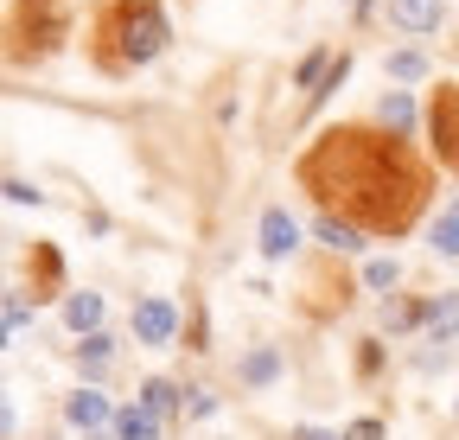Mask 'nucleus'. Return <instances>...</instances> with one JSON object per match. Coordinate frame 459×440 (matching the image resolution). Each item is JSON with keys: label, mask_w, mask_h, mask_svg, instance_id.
<instances>
[{"label": "nucleus", "mask_w": 459, "mask_h": 440, "mask_svg": "<svg viewBox=\"0 0 459 440\" xmlns=\"http://www.w3.org/2000/svg\"><path fill=\"white\" fill-rule=\"evenodd\" d=\"M294 185L319 204V217L395 243L434 204V160L383 122H332L300 147Z\"/></svg>", "instance_id": "1"}, {"label": "nucleus", "mask_w": 459, "mask_h": 440, "mask_svg": "<svg viewBox=\"0 0 459 440\" xmlns=\"http://www.w3.org/2000/svg\"><path fill=\"white\" fill-rule=\"evenodd\" d=\"M172 45V20L160 0H90L83 51L96 77H134Z\"/></svg>", "instance_id": "2"}, {"label": "nucleus", "mask_w": 459, "mask_h": 440, "mask_svg": "<svg viewBox=\"0 0 459 440\" xmlns=\"http://www.w3.org/2000/svg\"><path fill=\"white\" fill-rule=\"evenodd\" d=\"M77 7L71 0H7V65H45L71 45Z\"/></svg>", "instance_id": "3"}, {"label": "nucleus", "mask_w": 459, "mask_h": 440, "mask_svg": "<svg viewBox=\"0 0 459 440\" xmlns=\"http://www.w3.org/2000/svg\"><path fill=\"white\" fill-rule=\"evenodd\" d=\"M421 128H428V153L440 160L446 173H459V83H434L428 108H421Z\"/></svg>", "instance_id": "4"}, {"label": "nucleus", "mask_w": 459, "mask_h": 440, "mask_svg": "<svg viewBox=\"0 0 459 440\" xmlns=\"http://www.w3.org/2000/svg\"><path fill=\"white\" fill-rule=\"evenodd\" d=\"M172 332H179V306H172L166 294H147L134 306V339L141 345H172Z\"/></svg>", "instance_id": "5"}, {"label": "nucleus", "mask_w": 459, "mask_h": 440, "mask_svg": "<svg viewBox=\"0 0 459 440\" xmlns=\"http://www.w3.org/2000/svg\"><path fill=\"white\" fill-rule=\"evenodd\" d=\"M26 281H32V300H57V294H65V255H57L51 243H32Z\"/></svg>", "instance_id": "6"}, {"label": "nucleus", "mask_w": 459, "mask_h": 440, "mask_svg": "<svg viewBox=\"0 0 459 440\" xmlns=\"http://www.w3.org/2000/svg\"><path fill=\"white\" fill-rule=\"evenodd\" d=\"M440 20H446V0H389V26L395 32H440Z\"/></svg>", "instance_id": "7"}, {"label": "nucleus", "mask_w": 459, "mask_h": 440, "mask_svg": "<svg viewBox=\"0 0 459 440\" xmlns=\"http://www.w3.org/2000/svg\"><path fill=\"white\" fill-rule=\"evenodd\" d=\"M294 249H300V230H294V217H287L281 204H274V211H262V255H268V262H287Z\"/></svg>", "instance_id": "8"}, {"label": "nucleus", "mask_w": 459, "mask_h": 440, "mask_svg": "<svg viewBox=\"0 0 459 440\" xmlns=\"http://www.w3.org/2000/svg\"><path fill=\"white\" fill-rule=\"evenodd\" d=\"M428 332H434V345L459 339V294H434L428 300Z\"/></svg>", "instance_id": "9"}, {"label": "nucleus", "mask_w": 459, "mask_h": 440, "mask_svg": "<svg viewBox=\"0 0 459 440\" xmlns=\"http://www.w3.org/2000/svg\"><path fill=\"white\" fill-rule=\"evenodd\" d=\"M65 325L90 339L96 325H102V294H65Z\"/></svg>", "instance_id": "10"}, {"label": "nucleus", "mask_w": 459, "mask_h": 440, "mask_svg": "<svg viewBox=\"0 0 459 440\" xmlns=\"http://www.w3.org/2000/svg\"><path fill=\"white\" fill-rule=\"evenodd\" d=\"M65 421H71V427H102V421H115V415H108V402H102L96 390H77V396L65 402Z\"/></svg>", "instance_id": "11"}, {"label": "nucleus", "mask_w": 459, "mask_h": 440, "mask_svg": "<svg viewBox=\"0 0 459 440\" xmlns=\"http://www.w3.org/2000/svg\"><path fill=\"white\" fill-rule=\"evenodd\" d=\"M115 440H160V415L153 409H122L115 415Z\"/></svg>", "instance_id": "12"}, {"label": "nucleus", "mask_w": 459, "mask_h": 440, "mask_svg": "<svg viewBox=\"0 0 459 440\" xmlns=\"http://www.w3.org/2000/svg\"><path fill=\"white\" fill-rule=\"evenodd\" d=\"M377 122H383V128H395V134H409V128H415V102L402 96V90H389V96L377 102Z\"/></svg>", "instance_id": "13"}, {"label": "nucleus", "mask_w": 459, "mask_h": 440, "mask_svg": "<svg viewBox=\"0 0 459 440\" xmlns=\"http://www.w3.org/2000/svg\"><path fill=\"white\" fill-rule=\"evenodd\" d=\"M434 255L459 262V204H453V211H440V224H434Z\"/></svg>", "instance_id": "14"}, {"label": "nucleus", "mask_w": 459, "mask_h": 440, "mask_svg": "<svg viewBox=\"0 0 459 440\" xmlns=\"http://www.w3.org/2000/svg\"><path fill=\"white\" fill-rule=\"evenodd\" d=\"M274 370H281V351H274V345H255V351L243 358V383H268Z\"/></svg>", "instance_id": "15"}, {"label": "nucleus", "mask_w": 459, "mask_h": 440, "mask_svg": "<svg viewBox=\"0 0 459 440\" xmlns=\"http://www.w3.org/2000/svg\"><path fill=\"white\" fill-rule=\"evenodd\" d=\"M319 243L338 255V249H358V230L351 224H338V217H319Z\"/></svg>", "instance_id": "16"}, {"label": "nucleus", "mask_w": 459, "mask_h": 440, "mask_svg": "<svg viewBox=\"0 0 459 440\" xmlns=\"http://www.w3.org/2000/svg\"><path fill=\"white\" fill-rule=\"evenodd\" d=\"M141 409H153V415H172V409H179V390H172V383H147V390H141Z\"/></svg>", "instance_id": "17"}, {"label": "nucleus", "mask_w": 459, "mask_h": 440, "mask_svg": "<svg viewBox=\"0 0 459 440\" xmlns=\"http://www.w3.org/2000/svg\"><path fill=\"white\" fill-rule=\"evenodd\" d=\"M77 358H83V364H90V370H102V364H108V358H115V339H102V332H90V339H83V345H77Z\"/></svg>", "instance_id": "18"}, {"label": "nucleus", "mask_w": 459, "mask_h": 440, "mask_svg": "<svg viewBox=\"0 0 459 440\" xmlns=\"http://www.w3.org/2000/svg\"><path fill=\"white\" fill-rule=\"evenodd\" d=\"M428 65H421V51H395V58H389V77H402V83H409V77H421Z\"/></svg>", "instance_id": "19"}, {"label": "nucleus", "mask_w": 459, "mask_h": 440, "mask_svg": "<svg viewBox=\"0 0 459 440\" xmlns=\"http://www.w3.org/2000/svg\"><path fill=\"white\" fill-rule=\"evenodd\" d=\"M364 288H395V262H370L364 268Z\"/></svg>", "instance_id": "20"}, {"label": "nucleus", "mask_w": 459, "mask_h": 440, "mask_svg": "<svg viewBox=\"0 0 459 440\" xmlns=\"http://www.w3.org/2000/svg\"><path fill=\"white\" fill-rule=\"evenodd\" d=\"M344 440H383V421H351V427H344Z\"/></svg>", "instance_id": "21"}, {"label": "nucleus", "mask_w": 459, "mask_h": 440, "mask_svg": "<svg viewBox=\"0 0 459 440\" xmlns=\"http://www.w3.org/2000/svg\"><path fill=\"white\" fill-rule=\"evenodd\" d=\"M377 364H383V351H377V339H364V351H358V370H364V376H377Z\"/></svg>", "instance_id": "22"}, {"label": "nucleus", "mask_w": 459, "mask_h": 440, "mask_svg": "<svg viewBox=\"0 0 459 440\" xmlns=\"http://www.w3.org/2000/svg\"><path fill=\"white\" fill-rule=\"evenodd\" d=\"M7 198H13V204H39V192H32L26 179H7Z\"/></svg>", "instance_id": "23"}, {"label": "nucleus", "mask_w": 459, "mask_h": 440, "mask_svg": "<svg viewBox=\"0 0 459 440\" xmlns=\"http://www.w3.org/2000/svg\"><path fill=\"white\" fill-rule=\"evenodd\" d=\"M344 7H351V13H364V7H370V0H344Z\"/></svg>", "instance_id": "24"}]
</instances>
